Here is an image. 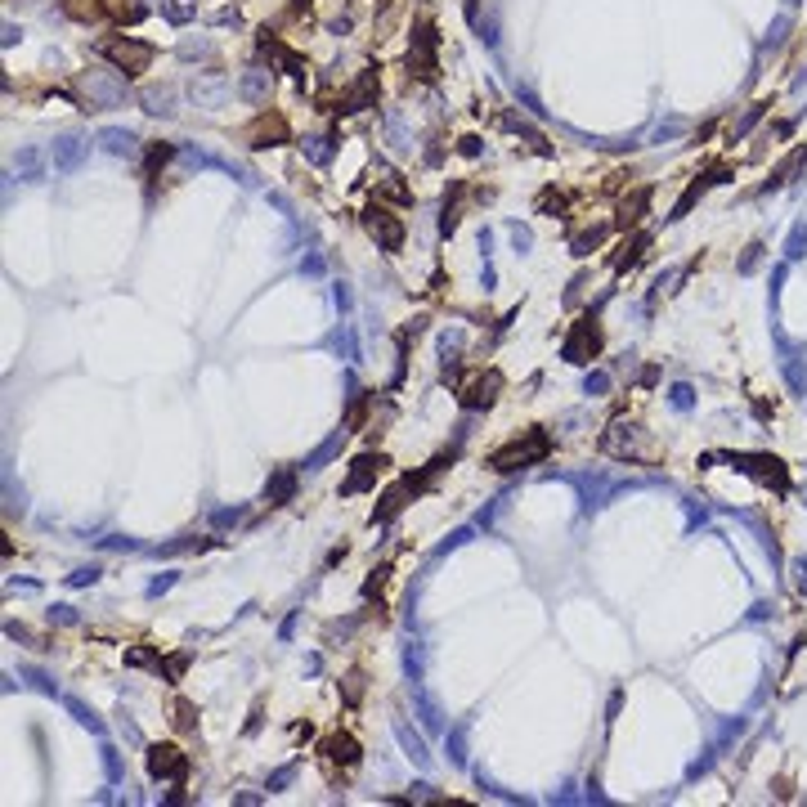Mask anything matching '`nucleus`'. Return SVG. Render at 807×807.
Here are the masks:
<instances>
[{
    "mask_svg": "<svg viewBox=\"0 0 807 807\" xmlns=\"http://www.w3.org/2000/svg\"><path fill=\"white\" fill-rule=\"evenodd\" d=\"M73 99H77L86 112H112V108H126L134 95H130V77L117 73L112 63H108V67L90 63L86 73H77V81H73Z\"/></svg>",
    "mask_w": 807,
    "mask_h": 807,
    "instance_id": "f257e3e1",
    "label": "nucleus"
},
{
    "mask_svg": "<svg viewBox=\"0 0 807 807\" xmlns=\"http://www.w3.org/2000/svg\"><path fill=\"white\" fill-rule=\"evenodd\" d=\"M444 462H453V453L449 457H435V462H427V466H418V471H409V476H399L386 494H381V503L373 507V525H386V520H395L404 507H409L413 498H422L431 485H435V476L444 471Z\"/></svg>",
    "mask_w": 807,
    "mask_h": 807,
    "instance_id": "f03ea898",
    "label": "nucleus"
},
{
    "mask_svg": "<svg viewBox=\"0 0 807 807\" xmlns=\"http://www.w3.org/2000/svg\"><path fill=\"white\" fill-rule=\"evenodd\" d=\"M548 453H552V435H548L543 427H529L525 435H516V440H507L503 449H494V453L485 457V466L498 471V476H511V471L538 466Z\"/></svg>",
    "mask_w": 807,
    "mask_h": 807,
    "instance_id": "7ed1b4c3",
    "label": "nucleus"
},
{
    "mask_svg": "<svg viewBox=\"0 0 807 807\" xmlns=\"http://www.w3.org/2000/svg\"><path fill=\"white\" fill-rule=\"evenodd\" d=\"M95 50H99V54L117 67V73H126L130 81H134V77H144L149 67H153V54H158V50H153L149 41H140V36H104Z\"/></svg>",
    "mask_w": 807,
    "mask_h": 807,
    "instance_id": "20e7f679",
    "label": "nucleus"
},
{
    "mask_svg": "<svg viewBox=\"0 0 807 807\" xmlns=\"http://www.w3.org/2000/svg\"><path fill=\"white\" fill-rule=\"evenodd\" d=\"M601 453L624 457V462H655V457H659L655 440H650L637 422H615L611 431L601 435Z\"/></svg>",
    "mask_w": 807,
    "mask_h": 807,
    "instance_id": "39448f33",
    "label": "nucleus"
},
{
    "mask_svg": "<svg viewBox=\"0 0 807 807\" xmlns=\"http://www.w3.org/2000/svg\"><path fill=\"white\" fill-rule=\"evenodd\" d=\"M601 346H605V332H601V319H596V310H583L579 314V323L570 327V336H565V346H561V355H565V364H592L596 355H601Z\"/></svg>",
    "mask_w": 807,
    "mask_h": 807,
    "instance_id": "423d86ee",
    "label": "nucleus"
},
{
    "mask_svg": "<svg viewBox=\"0 0 807 807\" xmlns=\"http://www.w3.org/2000/svg\"><path fill=\"white\" fill-rule=\"evenodd\" d=\"M726 462L735 471H745V476H754L758 485H767L776 494H789V471H785L780 457H772V453H726Z\"/></svg>",
    "mask_w": 807,
    "mask_h": 807,
    "instance_id": "0eeeda50",
    "label": "nucleus"
},
{
    "mask_svg": "<svg viewBox=\"0 0 807 807\" xmlns=\"http://www.w3.org/2000/svg\"><path fill=\"white\" fill-rule=\"evenodd\" d=\"M435 45H440L435 23H431V19H418V23H413V50H409V73H413L418 81H435V77H440Z\"/></svg>",
    "mask_w": 807,
    "mask_h": 807,
    "instance_id": "6e6552de",
    "label": "nucleus"
},
{
    "mask_svg": "<svg viewBox=\"0 0 807 807\" xmlns=\"http://www.w3.org/2000/svg\"><path fill=\"white\" fill-rule=\"evenodd\" d=\"M364 229L373 234V242L381 247V251H399L404 247V220L390 211V207H381V202H368L364 207Z\"/></svg>",
    "mask_w": 807,
    "mask_h": 807,
    "instance_id": "1a4fd4ad",
    "label": "nucleus"
},
{
    "mask_svg": "<svg viewBox=\"0 0 807 807\" xmlns=\"http://www.w3.org/2000/svg\"><path fill=\"white\" fill-rule=\"evenodd\" d=\"M498 395H503V373H498V368L476 373V377H471V381L457 390V399H462L466 413H485V409H494Z\"/></svg>",
    "mask_w": 807,
    "mask_h": 807,
    "instance_id": "9d476101",
    "label": "nucleus"
},
{
    "mask_svg": "<svg viewBox=\"0 0 807 807\" xmlns=\"http://www.w3.org/2000/svg\"><path fill=\"white\" fill-rule=\"evenodd\" d=\"M377 95H381V81H377V67H364V73L336 95V108L332 112H368V108H377Z\"/></svg>",
    "mask_w": 807,
    "mask_h": 807,
    "instance_id": "9b49d317",
    "label": "nucleus"
},
{
    "mask_svg": "<svg viewBox=\"0 0 807 807\" xmlns=\"http://www.w3.org/2000/svg\"><path fill=\"white\" fill-rule=\"evenodd\" d=\"M292 140V130H288V117L283 112H256V121L242 130V144H251V149H279V144H288Z\"/></svg>",
    "mask_w": 807,
    "mask_h": 807,
    "instance_id": "f8f14e48",
    "label": "nucleus"
},
{
    "mask_svg": "<svg viewBox=\"0 0 807 807\" xmlns=\"http://www.w3.org/2000/svg\"><path fill=\"white\" fill-rule=\"evenodd\" d=\"M144 763H149V776H153V780H175V785H184L188 758H184L180 745H149Z\"/></svg>",
    "mask_w": 807,
    "mask_h": 807,
    "instance_id": "ddd939ff",
    "label": "nucleus"
},
{
    "mask_svg": "<svg viewBox=\"0 0 807 807\" xmlns=\"http://www.w3.org/2000/svg\"><path fill=\"white\" fill-rule=\"evenodd\" d=\"M390 462H386V453H359L355 462H350V471H346V480H342V494L350 498V494H364V489H373L377 480H381V471H386Z\"/></svg>",
    "mask_w": 807,
    "mask_h": 807,
    "instance_id": "4468645a",
    "label": "nucleus"
},
{
    "mask_svg": "<svg viewBox=\"0 0 807 807\" xmlns=\"http://www.w3.org/2000/svg\"><path fill=\"white\" fill-rule=\"evenodd\" d=\"M319 754H323L327 767H346V772L364 763V749H359V740H355L350 731H332L323 745H319Z\"/></svg>",
    "mask_w": 807,
    "mask_h": 807,
    "instance_id": "2eb2a0df",
    "label": "nucleus"
},
{
    "mask_svg": "<svg viewBox=\"0 0 807 807\" xmlns=\"http://www.w3.org/2000/svg\"><path fill=\"white\" fill-rule=\"evenodd\" d=\"M726 175H731V171H726V166H709V171H704V175H696V180H691V184H687V193H682V197H678V202H672V211H668V220H682V216H687V211H691V207H696V202H700V197H704V193H709V188H713V184H722V180H726Z\"/></svg>",
    "mask_w": 807,
    "mask_h": 807,
    "instance_id": "dca6fc26",
    "label": "nucleus"
},
{
    "mask_svg": "<svg viewBox=\"0 0 807 807\" xmlns=\"http://www.w3.org/2000/svg\"><path fill=\"white\" fill-rule=\"evenodd\" d=\"M188 95H193L197 108H225L229 95H238V86H234L229 77H197V81L188 86Z\"/></svg>",
    "mask_w": 807,
    "mask_h": 807,
    "instance_id": "f3484780",
    "label": "nucleus"
},
{
    "mask_svg": "<svg viewBox=\"0 0 807 807\" xmlns=\"http://www.w3.org/2000/svg\"><path fill=\"white\" fill-rule=\"evenodd\" d=\"M99 149L112 153V158H130V162L144 153L140 134H134V130H121V126H104V130H99Z\"/></svg>",
    "mask_w": 807,
    "mask_h": 807,
    "instance_id": "a211bd4d",
    "label": "nucleus"
},
{
    "mask_svg": "<svg viewBox=\"0 0 807 807\" xmlns=\"http://www.w3.org/2000/svg\"><path fill=\"white\" fill-rule=\"evenodd\" d=\"M269 90H274V67H247L238 77V99H247V104H265Z\"/></svg>",
    "mask_w": 807,
    "mask_h": 807,
    "instance_id": "6ab92c4d",
    "label": "nucleus"
},
{
    "mask_svg": "<svg viewBox=\"0 0 807 807\" xmlns=\"http://www.w3.org/2000/svg\"><path fill=\"white\" fill-rule=\"evenodd\" d=\"M175 99H180L175 86H144L140 95H134V104H140L149 117H175Z\"/></svg>",
    "mask_w": 807,
    "mask_h": 807,
    "instance_id": "aec40b11",
    "label": "nucleus"
},
{
    "mask_svg": "<svg viewBox=\"0 0 807 807\" xmlns=\"http://www.w3.org/2000/svg\"><path fill=\"white\" fill-rule=\"evenodd\" d=\"M646 211H650V188H637L633 197H624L619 202V216H615V229H637L642 220H646Z\"/></svg>",
    "mask_w": 807,
    "mask_h": 807,
    "instance_id": "412c9836",
    "label": "nucleus"
},
{
    "mask_svg": "<svg viewBox=\"0 0 807 807\" xmlns=\"http://www.w3.org/2000/svg\"><path fill=\"white\" fill-rule=\"evenodd\" d=\"M86 149H90V144H81V134H58L50 158H54V166H58V171H77V166H81V158H86Z\"/></svg>",
    "mask_w": 807,
    "mask_h": 807,
    "instance_id": "4be33fe9",
    "label": "nucleus"
},
{
    "mask_svg": "<svg viewBox=\"0 0 807 807\" xmlns=\"http://www.w3.org/2000/svg\"><path fill=\"white\" fill-rule=\"evenodd\" d=\"M462 197H466V180H453L449 193H444V207H440V234H444V238H449V234L457 229V220H462Z\"/></svg>",
    "mask_w": 807,
    "mask_h": 807,
    "instance_id": "5701e85b",
    "label": "nucleus"
},
{
    "mask_svg": "<svg viewBox=\"0 0 807 807\" xmlns=\"http://www.w3.org/2000/svg\"><path fill=\"white\" fill-rule=\"evenodd\" d=\"M292 494H296V471L292 466H279L274 476H269V485H265V503L269 507H283V503H292Z\"/></svg>",
    "mask_w": 807,
    "mask_h": 807,
    "instance_id": "b1692460",
    "label": "nucleus"
},
{
    "mask_svg": "<svg viewBox=\"0 0 807 807\" xmlns=\"http://www.w3.org/2000/svg\"><path fill=\"white\" fill-rule=\"evenodd\" d=\"M646 247H650V234H646V229H633V238H624V247H619V256H615V274H628L633 265H642Z\"/></svg>",
    "mask_w": 807,
    "mask_h": 807,
    "instance_id": "393cba45",
    "label": "nucleus"
},
{
    "mask_svg": "<svg viewBox=\"0 0 807 807\" xmlns=\"http://www.w3.org/2000/svg\"><path fill=\"white\" fill-rule=\"evenodd\" d=\"M301 153H305V162L327 166L332 153H336V140H332V134H305V140H301Z\"/></svg>",
    "mask_w": 807,
    "mask_h": 807,
    "instance_id": "a878e982",
    "label": "nucleus"
},
{
    "mask_svg": "<svg viewBox=\"0 0 807 807\" xmlns=\"http://www.w3.org/2000/svg\"><path fill=\"white\" fill-rule=\"evenodd\" d=\"M377 188H381V197L399 202V207H409V202H413V188L404 184V175H399V171H386V166H381V184H377Z\"/></svg>",
    "mask_w": 807,
    "mask_h": 807,
    "instance_id": "bb28decb",
    "label": "nucleus"
},
{
    "mask_svg": "<svg viewBox=\"0 0 807 807\" xmlns=\"http://www.w3.org/2000/svg\"><path fill=\"white\" fill-rule=\"evenodd\" d=\"M601 242H605V225H592V229H579V234L570 238V251L583 260V256H592Z\"/></svg>",
    "mask_w": 807,
    "mask_h": 807,
    "instance_id": "cd10ccee",
    "label": "nucleus"
},
{
    "mask_svg": "<svg viewBox=\"0 0 807 807\" xmlns=\"http://www.w3.org/2000/svg\"><path fill=\"white\" fill-rule=\"evenodd\" d=\"M175 54H180L184 63H193V58H211V54H216V45H211L207 36H184Z\"/></svg>",
    "mask_w": 807,
    "mask_h": 807,
    "instance_id": "c85d7f7f",
    "label": "nucleus"
},
{
    "mask_svg": "<svg viewBox=\"0 0 807 807\" xmlns=\"http://www.w3.org/2000/svg\"><path fill=\"white\" fill-rule=\"evenodd\" d=\"M175 158V144H149V166H144V180H158V171Z\"/></svg>",
    "mask_w": 807,
    "mask_h": 807,
    "instance_id": "c756f323",
    "label": "nucleus"
},
{
    "mask_svg": "<svg viewBox=\"0 0 807 807\" xmlns=\"http://www.w3.org/2000/svg\"><path fill=\"white\" fill-rule=\"evenodd\" d=\"M342 700H346L350 709H355V704L364 700V672H359V668H350L346 678H342Z\"/></svg>",
    "mask_w": 807,
    "mask_h": 807,
    "instance_id": "7c9ffc66",
    "label": "nucleus"
},
{
    "mask_svg": "<svg viewBox=\"0 0 807 807\" xmlns=\"http://www.w3.org/2000/svg\"><path fill=\"white\" fill-rule=\"evenodd\" d=\"M158 14H162V19H171V23H180V27H184V23H188V19H193V5H184V0H158Z\"/></svg>",
    "mask_w": 807,
    "mask_h": 807,
    "instance_id": "2f4dec72",
    "label": "nucleus"
},
{
    "mask_svg": "<svg viewBox=\"0 0 807 807\" xmlns=\"http://www.w3.org/2000/svg\"><path fill=\"white\" fill-rule=\"evenodd\" d=\"M767 108H772V104H767V99H763V104H754V108H749V112H745V117H740V121H735V126H731V140H745V134H749V130H754V121H758V117H763V112H767Z\"/></svg>",
    "mask_w": 807,
    "mask_h": 807,
    "instance_id": "473e14b6",
    "label": "nucleus"
},
{
    "mask_svg": "<svg viewBox=\"0 0 807 807\" xmlns=\"http://www.w3.org/2000/svg\"><path fill=\"white\" fill-rule=\"evenodd\" d=\"M126 664H130V668H153V672H158L162 655H158V650H149V646H134V650H126Z\"/></svg>",
    "mask_w": 807,
    "mask_h": 807,
    "instance_id": "72a5a7b5",
    "label": "nucleus"
},
{
    "mask_svg": "<svg viewBox=\"0 0 807 807\" xmlns=\"http://www.w3.org/2000/svg\"><path fill=\"white\" fill-rule=\"evenodd\" d=\"M399 740H404V749H409V754H413V758H418V763H422V767H427V763H431V754H427V745H422V740H418V735H413V731H409V726H399Z\"/></svg>",
    "mask_w": 807,
    "mask_h": 807,
    "instance_id": "f704fd0d",
    "label": "nucleus"
},
{
    "mask_svg": "<svg viewBox=\"0 0 807 807\" xmlns=\"http://www.w3.org/2000/svg\"><path fill=\"white\" fill-rule=\"evenodd\" d=\"M19 171H23L27 180H41V153H36V149H23V153H19Z\"/></svg>",
    "mask_w": 807,
    "mask_h": 807,
    "instance_id": "c9c22d12",
    "label": "nucleus"
},
{
    "mask_svg": "<svg viewBox=\"0 0 807 807\" xmlns=\"http://www.w3.org/2000/svg\"><path fill=\"white\" fill-rule=\"evenodd\" d=\"M538 211H557V216H561V211H565V197H561L557 188H543V193H538Z\"/></svg>",
    "mask_w": 807,
    "mask_h": 807,
    "instance_id": "e433bc0d",
    "label": "nucleus"
},
{
    "mask_svg": "<svg viewBox=\"0 0 807 807\" xmlns=\"http://www.w3.org/2000/svg\"><path fill=\"white\" fill-rule=\"evenodd\" d=\"M193 713H197V709H193L188 700H175V726H180V731H193V726H197Z\"/></svg>",
    "mask_w": 807,
    "mask_h": 807,
    "instance_id": "4c0bfd02",
    "label": "nucleus"
},
{
    "mask_svg": "<svg viewBox=\"0 0 807 807\" xmlns=\"http://www.w3.org/2000/svg\"><path fill=\"white\" fill-rule=\"evenodd\" d=\"M386 579H390V565H377V570H373V579H368V583H364V596H368V601H373V596H377V592H381V588H386Z\"/></svg>",
    "mask_w": 807,
    "mask_h": 807,
    "instance_id": "58836bf2",
    "label": "nucleus"
},
{
    "mask_svg": "<svg viewBox=\"0 0 807 807\" xmlns=\"http://www.w3.org/2000/svg\"><path fill=\"white\" fill-rule=\"evenodd\" d=\"M457 153H462V158H480V153H485L480 134H462V140H457Z\"/></svg>",
    "mask_w": 807,
    "mask_h": 807,
    "instance_id": "ea45409f",
    "label": "nucleus"
},
{
    "mask_svg": "<svg viewBox=\"0 0 807 807\" xmlns=\"http://www.w3.org/2000/svg\"><path fill=\"white\" fill-rule=\"evenodd\" d=\"M67 709H73V713H77V722H86L90 731H104V726H99V718H95V713H90L86 704H77V700H67Z\"/></svg>",
    "mask_w": 807,
    "mask_h": 807,
    "instance_id": "a19ab883",
    "label": "nucleus"
},
{
    "mask_svg": "<svg viewBox=\"0 0 807 807\" xmlns=\"http://www.w3.org/2000/svg\"><path fill=\"white\" fill-rule=\"evenodd\" d=\"M758 256H763V242H749V251L740 256V274H749V269L758 265Z\"/></svg>",
    "mask_w": 807,
    "mask_h": 807,
    "instance_id": "79ce46f5",
    "label": "nucleus"
},
{
    "mask_svg": "<svg viewBox=\"0 0 807 807\" xmlns=\"http://www.w3.org/2000/svg\"><path fill=\"white\" fill-rule=\"evenodd\" d=\"M50 619H58V624H77L73 605H54V611H50Z\"/></svg>",
    "mask_w": 807,
    "mask_h": 807,
    "instance_id": "37998d69",
    "label": "nucleus"
},
{
    "mask_svg": "<svg viewBox=\"0 0 807 807\" xmlns=\"http://www.w3.org/2000/svg\"><path fill=\"white\" fill-rule=\"evenodd\" d=\"M511 242H516V251H525V247H529V229L511 225Z\"/></svg>",
    "mask_w": 807,
    "mask_h": 807,
    "instance_id": "c03bdc74",
    "label": "nucleus"
},
{
    "mask_svg": "<svg viewBox=\"0 0 807 807\" xmlns=\"http://www.w3.org/2000/svg\"><path fill=\"white\" fill-rule=\"evenodd\" d=\"M95 579H99V570H95V565H90V570H77V574H73V583H77V588H86V583H95Z\"/></svg>",
    "mask_w": 807,
    "mask_h": 807,
    "instance_id": "a18cd8bd",
    "label": "nucleus"
},
{
    "mask_svg": "<svg viewBox=\"0 0 807 807\" xmlns=\"http://www.w3.org/2000/svg\"><path fill=\"white\" fill-rule=\"evenodd\" d=\"M605 386H611V381H605V373H596V377H588V395H592V390H605Z\"/></svg>",
    "mask_w": 807,
    "mask_h": 807,
    "instance_id": "49530a36",
    "label": "nucleus"
},
{
    "mask_svg": "<svg viewBox=\"0 0 807 807\" xmlns=\"http://www.w3.org/2000/svg\"><path fill=\"white\" fill-rule=\"evenodd\" d=\"M19 36H23V32H19L14 23H5V45H19Z\"/></svg>",
    "mask_w": 807,
    "mask_h": 807,
    "instance_id": "de8ad7c7",
    "label": "nucleus"
},
{
    "mask_svg": "<svg viewBox=\"0 0 807 807\" xmlns=\"http://www.w3.org/2000/svg\"><path fill=\"white\" fill-rule=\"evenodd\" d=\"M310 5H314V0H292V5H288V14H301V10H310Z\"/></svg>",
    "mask_w": 807,
    "mask_h": 807,
    "instance_id": "09e8293b",
    "label": "nucleus"
}]
</instances>
